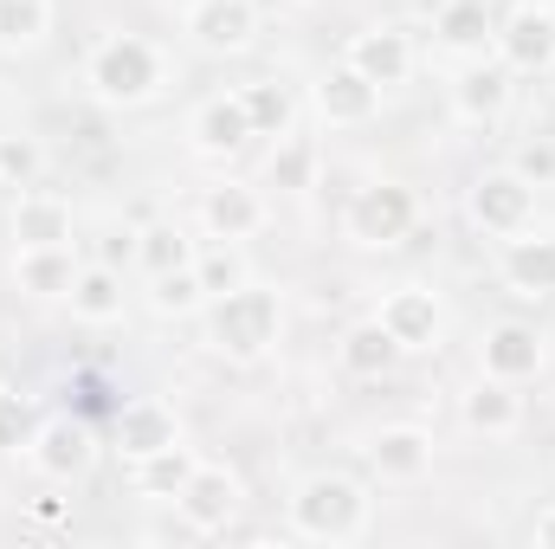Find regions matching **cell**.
Listing matches in <instances>:
<instances>
[{"label": "cell", "mask_w": 555, "mask_h": 549, "mask_svg": "<svg viewBox=\"0 0 555 549\" xmlns=\"http://www.w3.org/2000/svg\"><path fill=\"white\" fill-rule=\"evenodd\" d=\"M517 7H530V0H511V13H517Z\"/></svg>", "instance_id": "39"}, {"label": "cell", "mask_w": 555, "mask_h": 549, "mask_svg": "<svg viewBox=\"0 0 555 549\" xmlns=\"http://www.w3.org/2000/svg\"><path fill=\"white\" fill-rule=\"evenodd\" d=\"M291 531L310 544H356L369 531V491L343 472H310L291 498Z\"/></svg>", "instance_id": "1"}, {"label": "cell", "mask_w": 555, "mask_h": 549, "mask_svg": "<svg viewBox=\"0 0 555 549\" xmlns=\"http://www.w3.org/2000/svg\"><path fill=\"white\" fill-rule=\"evenodd\" d=\"M201 297H207V291H201V278H194V266L155 272V310H162V317H188V310H194Z\"/></svg>", "instance_id": "31"}, {"label": "cell", "mask_w": 555, "mask_h": 549, "mask_svg": "<svg viewBox=\"0 0 555 549\" xmlns=\"http://www.w3.org/2000/svg\"><path fill=\"white\" fill-rule=\"evenodd\" d=\"M72 310L85 317V323H117L124 317V278H117V266H78V278H72Z\"/></svg>", "instance_id": "20"}, {"label": "cell", "mask_w": 555, "mask_h": 549, "mask_svg": "<svg viewBox=\"0 0 555 549\" xmlns=\"http://www.w3.org/2000/svg\"><path fill=\"white\" fill-rule=\"evenodd\" d=\"M33 408L20 401V395H0V452H13V446H33Z\"/></svg>", "instance_id": "34"}, {"label": "cell", "mask_w": 555, "mask_h": 549, "mask_svg": "<svg viewBox=\"0 0 555 549\" xmlns=\"http://www.w3.org/2000/svg\"><path fill=\"white\" fill-rule=\"evenodd\" d=\"M530 207H537V188L517 175V168H498V175H485L478 188H472V220L485 227V233H524L530 227Z\"/></svg>", "instance_id": "6"}, {"label": "cell", "mask_w": 555, "mask_h": 549, "mask_svg": "<svg viewBox=\"0 0 555 549\" xmlns=\"http://www.w3.org/2000/svg\"><path fill=\"white\" fill-rule=\"evenodd\" d=\"M188 33L207 52H246L259 33V7L253 0H194L188 7Z\"/></svg>", "instance_id": "8"}, {"label": "cell", "mask_w": 555, "mask_h": 549, "mask_svg": "<svg viewBox=\"0 0 555 549\" xmlns=\"http://www.w3.org/2000/svg\"><path fill=\"white\" fill-rule=\"evenodd\" d=\"M246 117H253V137H284L291 130V91L284 85H246Z\"/></svg>", "instance_id": "30"}, {"label": "cell", "mask_w": 555, "mask_h": 549, "mask_svg": "<svg viewBox=\"0 0 555 549\" xmlns=\"http://www.w3.org/2000/svg\"><path fill=\"white\" fill-rule=\"evenodd\" d=\"M439 39H446L452 52H485V39H498L491 7H485V0H452V7L439 13Z\"/></svg>", "instance_id": "24"}, {"label": "cell", "mask_w": 555, "mask_h": 549, "mask_svg": "<svg viewBox=\"0 0 555 549\" xmlns=\"http://www.w3.org/2000/svg\"><path fill=\"white\" fill-rule=\"evenodd\" d=\"M137 259L155 278V272H175V266H194V246H188L181 227H149V233H137Z\"/></svg>", "instance_id": "28"}, {"label": "cell", "mask_w": 555, "mask_h": 549, "mask_svg": "<svg viewBox=\"0 0 555 549\" xmlns=\"http://www.w3.org/2000/svg\"><path fill=\"white\" fill-rule=\"evenodd\" d=\"M91 85H98V98H111V104H142V98L162 85V59H155L149 39L117 33V39H104V46L91 52Z\"/></svg>", "instance_id": "3"}, {"label": "cell", "mask_w": 555, "mask_h": 549, "mask_svg": "<svg viewBox=\"0 0 555 549\" xmlns=\"http://www.w3.org/2000/svg\"><path fill=\"white\" fill-rule=\"evenodd\" d=\"M375 104H382V85H369L356 65H336V72L317 85V111H323L330 124H369Z\"/></svg>", "instance_id": "15"}, {"label": "cell", "mask_w": 555, "mask_h": 549, "mask_svg": "<svg viewBox=\"0 0 555 549\" xmlns=\"http://www.w3.org/2000/svg\"><path fill=\"white\" fill-rule=\"evenodd\" d=\"M162 446H181V420L162 408V401H124L117 408V452L142 465V459H155Z\"/></svg>", "instance_id": "11"}, {"label": "cell", "mask_w": 555, "mask_h": 549, "mask_svg": "<svg viewBox=\"0 0 555 549\" xmlns=\"http://www.w3.org/2000/svg\"><path fill=\"white\" fill-rule=\"evenodd\" d=\"M395 356H401V343L388 336L382 317H369V323H356V330L343 336V369H349V375H382V369H395Z\"/></svg>", "instance_id": "23"}, {"label": "cell", "mask_w": 555, "mask_h": 549, "mask_svg": "<svg viewBox=\"0 0 555 549\" xmlns=\"http://www.w3.org/2000/svg\"><path fill=\"white\" fill-rule=\"evenodd\" d=\"M498 52H504V65L511 72H550L555 59V13L550 7H517L511 20H504V33H498Z\"/></svg>", "instance_id": "9"}, {"label": "cell", "mask_w": 555, "mask_h": 549, "mask_svg": "<svg viewBox=\"0 0 555 549\" xmlns=\"http://www.w3.org/2000/svg\"><path fill=\"white\" fill-rule=\"evenodd\" d=\"M117 259H137V233H130V227H124V233L104 246V266H117Z\"/></svg>", "instance_id": "37"}, {"label": "cell", "mask_w": 555, "mask_h": 549, "mask_svg": "<svg viewBox=\"0 0 555 549\" xmlns=\"http://www.w3.org/2000/svg\"><path fill=\"white\" fill-rule=\"evenodd\" d=\"M504 278H511L524 297L555 291V240H511V246H504Z\"/></svg>", "instance_id": "22"}, {"label": "cell", "mask_w": 555, "mask_h": 549, "mask_svg": "<svg viewBox=\"0 0 555 549\" xmlns=\"http://www.w3.org/2000/svg\"><path fill=\"white\" fill-rule=\"evenodd\" d=\"M543 369V336L530 330V323H498L491 336H485V375H498V382H530Z\"/></svg>", "instance_id": "14"}, {"label": "cell", "mask_w": 555, "mask_h": 549, "mask_svg": "<svg viewBox=\"0 0 555 549\" xmlns=\"http://www.w3.org/2000/svg\"><path fill=\"white\" fill-rule=\"evenodd\" d=\"M201 220H207L214 240H253L266 227V207H259L253 188H214L207 207H201Z\"/></svg>", "instance_id": "19"}, {"label": "cell", "mask_w": 555, "mask_h": 549, "mask_svg": "<svg viewBox=\"0 0 555 549\" xmlns=\"http://www.w3.org/2000/svg\"><path fill=\"white\" fill-rule=\"evenodd\" d=\"M537 544H543V549H555V505L543 511V518H537Z\"/></svg>", "instance_id": "38"}, {"label": "cell", "mask_w": 555, "mask_h": 549, "mask_svg": "<svg viewBox=\"0 0 555 549\" xmlns=\"http://www.w3.org/2000/svg\"><path fill=\"white\" fill-rule=\"evenodd\" d=\"M194 278H201V291H207V297H227V291L253 284V278H246V253H240L233 240H220L214 253H201V259H194Z\"/></svg>", "instance_id": "27"}, {"label": "cell", "mask_w": 555, "mask_h": 549, "mask_svg": "<svg viewBox=\"0 0 555 549\" xmlns=\"http://www.w3.org/2000/svg\"><path fill=\"white\" fill-rule=\"evenodd\" d=\"M52 26V0H0V46H33Z\"/></svg>", "instance_id": "29"}, {"label": "cell", "mask_w": 555, "mask_h": 549, "mask_svg": "<svg viewBox=\"0 0 555 549\" xmlns=\"http://www.w3.org/2000/svg\"><path fill=\"white\" fill-rule=\"evenodd\" d=\"M194 465H201V459H194L188 446H162L155 459H142L137 465V485L149 491V498H175V491L194 478Z\"/></svg>", "instance_id": "26"}, {"label": "cell", "mask_w": 555, "mask_h": 549, "mask_svg": "<svg viewBox=\"0 0 555 549\" xmlns=\"http://www.w3.org/2000/svg\"><path fill=\"white\" fill-rule=\"evenodd\" d=\"M550 78H555V59H550Z\"/></svg>", "instance_id": "40"}, {"label": "cell", "mask_w": 555, "mask_h": 549, "mask_svg": "<svg viewBox=\"0 0 555 549\" xmlns=\"http://www.w3.org/2000/svg\"><path fill=\"white\" fill-rule=\"evenodd\" d=\"M278 297L272 291H259V284H240V291H227V297H214V317H207V336H214V349L220 356H233V362H253V356H266L278 343Z\"/></svg>", "instance_id": "2"}, {"label": "cell", "mask_w": 555, "mask_h": 549, "mask_svg": "<svg viewBox=\"0 0 555 549\" xmlns=\"http://www.w3.org/2000/svg\"><path fill=\"white\" fill-rule=\"evenodd\" d=\"M517 175L537 188V181H555V142H524L517 149Z\"/></svg>", "instance_id": "36"}, {"label": "cell", "mask_w": 555, "mask_h": 549, "mask_svg": "<svg viewBox=\"0 0 555 549\" xmlns=\"http://www.w3.org/2000/svg\"><path fill=\"white\" fill-rule=\"evenodd\" d=\"M517 395H511V382H478L472 395H465V426H478V433H511L517 426Z\"/></svg>", "instance_id": "25"}, {"label": "cell", "mask_w": 555, "mask_h": 549, "mask_svg": "<svg viewBox=\"0 0 555 549\" xmlns=\"http://www.w3.org/2000/svg\"><path fill=\"white\" fill-rule=\"evenodd\" d=\"M194 137L207 155H233V149H246L253 142V117H246V98L233 91V98H207L201 104V117H194Z\"/></svg>", "instance_id": "18"}, {"label": "cell", "mask_w": 555, "mask_h": 549, "mask_svg": "<svg viewBox=\"0 0 555 549\" xmlns=\"http://www.w3.org/2000/svg\"><path fill=\"white\" fill-rule=\"evenodd\" d=\"M72 395H78V413H85V420H91V413H111V420H117V408H124V401L111 395V382H104V375H78V382H72Z\"/></svg>", "instance_id": "35"}, {"label": "cell", "mask_w": 555, "mask_h": 549, "mask_svg": "<svg viewBox=\"0 0 555 549\" xmlns=\"http://www.w3.org/2000/svg\"><path fill=\"white\" fill-rule=\"evenodd\" d=\"M175 505H181V518H188L194 537H214V531H227L233 511H240V478H233L227 465H194V478L175 491Z\"/></svg>", "instance_id": "5"}, {"label": "cell", "mask_w": 555, "mask_h": 549, "mask_svg": "<svg viewBox=\"0 0 555 549\" xmlns=\"http://www.w3.org/2000/svg\"><path fill=\"white\" fill-rule=\"evenodd\" d=\"M91 420L85 413H59V420H46L39 433H33V459H39V472L46 478H85L91 472Z\"/></svg>", "instance_id": "7"}, {"label": "cell", "mask_w": 555, "mask_h": 549, "mask_svg": "<svg viewBox=\"0 0 555 549\" xmlns=\"http://www.w3.org/2000/svg\"><path fill=\"white\" fill-rule=\"evenodd\" d=\"M39 168H46V155H39L33 137H0V181H20L26 188Z\"/></svg>", "instance_id": "32"}, {"label": "cell", "mask_w": 555, "mask_h": 549, "mask_svg": "<svg viewBox=\"0 0 555 549\" xmlns=\"http://www.w3.org/2000/svg\"><path fill=\"white\" fill-rule=\"evenodd\" d=\"M13 278H20V291H33V297H72L78 259H72V246H20Z\"/></svg>", "instance_id": "16"}, {"label": "cell", "mask_w": 555, "mask_h": 549, "mask_svg": "<svg viewBox=\"0 0 555 549\" xmlns=\"http://www.w3.org/2000/svg\"><path fill=\"white\" fill-rule=\"evenodd\" d=\"M414 227H420V201L395 181H375V188H362L349 201V233L362 246H401Z\"/></svg>", "instance_id": "4"}, {"label": "cell", "mask_w": 555, "mask_h": 549, "mask_svg": "<svg viewBox=\"0 0 555 549\" xmlns=\"http://www.w3.org/2000/svg\"><path fill=\"white\" fill-rule=\"evenodd\" d=\"M13 240L20 246H72V207L59 194H20L13 207Z\"/></svg>", "instance_id": "17"}, {"label": "cell", "mask_w": 555, "mask_h": 549, "mask_svg": "<svg viewBox=\"0 0 555 549\" xmlns=\"http://www.w3.org/2000/svg\"><path fill=\"white\" fill-rule=\"evenodd\" d=\"M504 104H511V65H472L459 78V117L465 124H491V117H504Z\"/></svg>", "instance_id": "21"}, {"label": "cell", "mask_w": 555, "mask_h": 549, "mask_svg": "<svg viewBox=\"0 0 555 549\" xmlns=\"http://www.w3.org/2000/svg\"><path fill=\"white\" fill-rule=\"evenodd\" d=\"M310 168H317L310 142H284V149L272 155V181H278V188H291V194H297V188H310Z\"/></svg>", "instance_id": "33"}, {"label": "cell", "mask_w": 555, "mask_h": 549, "mask_svg": "<svg viewBox=\"0 0 555 549\" xmlns=\"http://www.w3.org/2000/svg\"><path fill=\"white\" fill-rule=\"evenodd\" d=\"M349 65L369 78V85H408V72H414V46H408V33H395V26H375V33H356L349 39Z\"/></svg>", "instance_id": "12"}, {"label": "cell", "mask_w": 555, "mask_h": 549, "mask_svg": "<svg viewBox=\"0 0 555 549\" xmlns=\"http://www.w3.org/2000/svg\"><path fill=\"white\" fill-rule=\"evenodd\" d=\"M382 323H388V336H395L401 349H433L446 317H439V297H433L426 284H401V291L382 297Z\"/></svg>", "instance_id": "10"}, {"label": "cell", "mask_w": 555, "mask_h": 549, "mask_svg": "<svg viewBox=\"0 0 555 549\" xmlns=\"http://www.w3.org/2000/svg\"><path fill=\"white\" fill-rule=\"evenodd\" d=\"M369 465H375V478H388V485H414L420 472L433 465V433H426V426H388V433L369 446Z\"/></svg>", "instance_id": "13"}]
</instances>
